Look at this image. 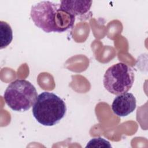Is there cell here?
<instances>
[{"label":"cell","instance_id":"cell-1","mask_svg":"<svg viewBox=\"0 0 148 148\" xmlns=\"http://www.w3.org/2000/svg\"><path fill=\"white\" fill-rule=\"evenodd\" d=\"M30 16L35 25L46 33L63 32L73 27L75 17L64 10L60 4L41 1L31 7Z\"/></svg>","mask_w":148,"mask_h":148},{"label":"cell","instance_id":"cell-2","mask_svg":"<svg viewBox=\"0 0 148 148\" xmlns=\"http://www.w3.org/2000/svg\"><path fill=\"white\" fill-rule=\"evenodd\" d=\"M66 106L57 95L44 91L38 95L32 107V114L36 120L44 126H53L65 116Z\"/></svg>","mask_w":148,"mask_h":148},{"label":"cell","instance_id":"cell-3","mask_svg":"<svg viewBox=\"0 0 148 148\" xmlns=\"http://www.w3.org/2000/svg\"><path fill=\"white\" fill-rule=\"evenodd\" d=\"M38 97L37 91L29 82L17 79L7 87L3 98L7 105L16 112H25L35 103Z\"/></svg>","mask_w":148,"mask_h":148},{"label":"cell","instance_id":"cell-4","mask_svg":"<svg viewBox=\"0 0 148 148\" xmlns=\"http://www.w3.org/2000/svg\"><path fill=\"white\" fill-rule=\"evenodd\" d=\"M135 79L132 68L124 62H119L110 66L105 72L103 83L106 90L114 95L128 91Z\"/></svg>","mask_w":148,"mask_h":148},{"label":"cell","instance_id":"cell-5","mask_svg":"<svg viewBox=\"0 0 148 148\" xmlns=\"http://www.w3.org/2000/svg\"><path fill=\"white\" fill-rule=\"evenodd\" d=\"M113 112L119 117L127 116L132 113L136 106V101L132 93L117 95L112 103Z\"/></svg>","mask_w":148,"mask_h":148},{"label":"cell","instance_id":"cell-6","mask_svg":"<svg viewBox=\"0 0 148 148\" xmlns=\"http://www.w3.org/2000/svg\"><path fill=\"white\" fill-rule=\"evenodd\" d=\"M60 7L64 10L76 17L83 15L89 11L92 5L91 1H61Z\"/></svg>","mask_w":148,"mask_h":148},{"label":"cell","instance_id":"cell-7","mask_svg":"<svg viewBox=\"0 0 148 148\" xmlns=\"http://www.w3.org/2000/svg\"><path fill=\"white\" fill-rule=\"evenodd\" d=\"M0 49L6 47L13 39V31L10 25L3 21H0Z\"/></svg>","mask_w":148,"mask_h":148},{"label":"cell","instance_id":"cell-8","mask_svg":"<svg viewBox=\"0 0 148 148\" xmlns=\"http://www.w3.org/2000/svg\"><path fill=\"white\" fill-rule=\"evenodd\" d=\"M109 142L102 138H94L90 140L86 147H111Z\"/></svg>","mask_w":148,"mask_h":148}]
</instances>
